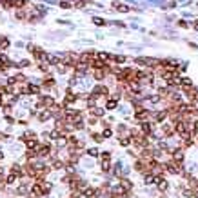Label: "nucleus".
I'll list each match as a JSON object with an SVG mask.
<instances>
[{
  "label": "nucleus",
  "mask_w": 198,
  "mask_h": 198,
  "mask_svg": "<svg viewBox=\"0 0 198 198\" xmlns=\"http://www.w3.org/2000/svg\"><path fill=\"white\" fill-rule=\"evenodd\" d=\"M167 117H169V111H158V113L155 115V120H156V122H164Z\"/></svg>",
  "instance_id": "13"
},
{
  "label": "nucleus",
  "mask_w": 198,
  "mask_h": 198,
  "mask_svg": "<svg viewBox=\"0 0 198 198\" xmlns=\"http://www.w3.org/2000/svg\"><path fill=\"white\" fill-rule=\"evenodd\" d=\"M16 18H18V20H24V18H26V11H24V9H18V11H16Z\"/></svg>",
  "instance_id": "31"
},
{
  "label": "nucleus",
  "mask_w": 198,
  "mask_h": 198,
  "mask_svg": "<svg viewBox=\"0 0 198 198\" xmlns=\"http://www.w3.org/2000/svg\"><path fill=\"white\" fill-rule=\"evenodd\" d=\"M27 66H29V60H22V62H20L16 67H27Z\"/></svg>",
  "instance_id": "35"
},
{
  "label": "nucleus",
  "mask_w": 198,
  "mask_h": 198,
  "mask_svg": "<svg viewBox=\"0 0 198 198\" xmlns=\"http://www.w3.org/2000/svg\"><path fill=\"white\" fill-rule=\"evenodd\" d=\"M31 193L35 196H42L44 195V187H42V182H37L35 185H31Z\"/></svg>",
  "instance_id": "7"
},
{
  "label": "nucleus",
  "mask_w": 198,
  "mask_h": 198,
  "mask_svg": "<svg viewBox=\"0 0 198 198\" xmlns=\"http://www.w3.org/2000/svg\"><path fill=\"white\" fill-rule=\"evenodd\" d=\"M89 124H91V125H95V124H96V118H93V117H91V118H89Z\"/></svg>",
  "instance_id": "40"
},
{
  "label": "nucleus",
  "mask_w": 198,
  "mask_h": 198,
  "mask_svg": "<svg viewBox=\"0 0 198 198\" xmlns=\"http://www.w3.org/2000/svg\"><path fill=\"white\" fill-rule=\"evenodd\" d=\"M53 106H55V100H53L51 96H42V98H40L38 107H53Z\"/></svg>",
  "instance_id": "5"
},
{
  "label": "nucleus",
  "mask_w": 198,
  "mask_h": 198,
  "mask_svg": "<svg viewBox=\"0 0 198 198\" xmlns=\"http://www.w3.org/2000/svg\"><path fill=\"white\" fill-rule=\"evenodd\" d=\"M53 167H55V169H62V167H64V162H60V160H56V162L53 164Z\"/></svg>",
  "instance_id": "34"
},
{
  "label": "nucleus",
  "mask_w": 198,
  "mask_h": 198,
  "mask_svg": "<svg viewBox=\"0 0 198 198\" xmlns=\"http://www.w3.org/2000/svg\"><path fill=\"white\" fill-rule=\"evenodd\" d=\"M93 22H95V26H106V20L100 16H93Z\"/></svg>",
  "instance_id": "21"
},
{
  "label": "nucleus",
  "mask_w": 198,
  "mask_h": 198,
  "mask_svg": "<svg viewBox=\"0 0 198 198\" xmlns=\"http://www.w3.org/2000/svg\"><path fill=\"white\" fill-rule=\"evenodd\" d=\"M109 58H111L113 62H117V64H124V62H125V56H124V55H111Z\"/></svg>",
  "instance_id": "15"
},
{
  "label": "nucleus",
  "mask_w": 198,
  "mask_h": 198,
  "mask_svg": "<svg viewBox=\"0 0 198 198\" xmlns=\"http://www.w3.org/2000/svg\"><path fill=\"white\" fill-rule=\"evenodd\" d=\"M193 27H195V29H198V20L195 22V24H193Z\"/></svg>",
  "instance_id": "41"
},
{
  "label": "nucleus",
  "mask_w": 198,
  "mask_h": 198,
  "mask_svg": "<svg viewBox=\"0 0 198 198\" xmlns=\"http://www.w3.org/2000/svg\"><path fill=\"white\" fill-rule=\"evenodd\" d=\"M180 85H182L184 89H187V87H193V82H191V78L184 77V78H180Z\"/></svg>",
  "instance_id": "14"
},
{
  "label": "nucleus",
  "mask_w": 198,
  "mask_h": 198,
  "mask_svg": "<svg viewBox=\"0 0 198 198\" xmlns=\"http://www.w3.org/2000/svg\"><path fill=\"white\" fill-rule=\"evenodd\" d=\"M178 26H180V27H189V26H187V22H184V20H180V22H178Z\"/></svg>",
  "instance_id": "39"
},
{
  "label": "nucleus",
  "mask_w": 198,
  "mask_h": 198,
  "mask_svg": "<svg viewBox=\"0 0 198 198\" xmlns=\"http://www.w3.org/2000/svg\"><path fill=\"white\" fill-rule=\"evenodd\" d=\"M71 5H73V4H71L69 0H62V2H60V7H62V9H69Z\"/></svg>",
  "instance_id": "27"
},
{
  "label": "nucleus",
  "mask_w": 198,
  "mask_h": 198,
  "mask_svg": "<svg viewBox=\"0 0 198 198\" xmlns=\"http://www.w3.org/2000/svg\"><path fill=\"white\" fill-rule=\"evenodd\" d=\"M129 144H131V140H129L127 136H122V138H120V145H124V147H127Z\"/></svg>",
  "instance_id": "29"
},
{
  "label": "nucleus",
  "mask_w": 198,
  "mask_h": 198,
  "mask_svg": "<svg viewBox=\"0 0 198 198\" xmlns=\"http://www.w3.org/2000/svg\"><path fill=\"white\" fill-rule=\"evenodd\" d=\"M113 7H115L117 11H120V13H127V11H129V7H127L125 4H120V2H113Z\"/></svg>",
  "instance_id": "11"
},
{
  "label": "nucleus",
  "mask_w": 198,
  "mask_h": 198,
  "mask_svg": "<svg viewBox=\"0 0 198 198\" xmlns=\"http://www.w3.org/2000/svg\"><path fill=\"white\" fill-rule=\"evenodd\" d=\"M106 107H107V109H115V107H117V98H113V100H107Z\"/></svg>",
  "instance_id": "24"
},
{
  "label": "nucleus",
  "mask_w": 198,
  "mask_h": 198,
  "mask_svg": "<svg viewBox=\"0 0 198 198\" xmlns=\"http://www.w3.org/2000/svg\"><path fill=\"white\" fill-rule=\"evenodd\" d=\"M165 169L169 171V173H173V174H182L184 171H182V167L178 165V162H171V164H167L165 165Z\"/></svg>",
  "instance_id": "3"
},
{
  "label": "nucleus",
  "mask_w": 198,
  "mask_h": 198,
  "mask_svg": "<svg viewBox=\"0 0 198 198\" xmlns=\"http://www.w3.org/2000/svg\"><path fill=\"white\" fill-rule=\"evenodd\" d=\"M196 102H198V100H196Z\"/></svg>",
  "instance_id": "43"
},
{
  "label": "nucleus",
  "mask_w": 198,
  "mask_h": 198,
  "mask_svg": "<svg viewBox=\"0 0 198 198\" xmlns=\"http://www.w3.org/2000/svg\"><path fill=\"white\" fill-rule=\"evenodd\" d=\"M31 138H35V133H33V131H27V133H24V136H22V140H31Z\"/></svg>",
  "instance_id": "28"
},
{
  "label": "nucleus",
  "mask_w": 198,
  "mask_h": 198,
  "mask_svg": "<svg viewBox=\"0 0 198 198\" xmlns=\"http://www.w3.org/2000/svg\"><path fill=\"white\" fill-rule=\"evenodd\" d=\"M102 135H104V138H109V136H111V135H113V133H111V129H109V127H106V129H104V133H102Z\"/></svg>",
  "instance_id": "33"
},
{
  "label": "nucleus",
  "mask_w": 198,
  "mask_h": 198,
  "mask_svg": "<svg viewBox=\"0 0 198 198\" xmlns=\"http://www.w3.org/2000/svg\"><path fill=\"white\" fill-rule=\"evenodd\" d=\"M77 100H78V95H75L71 89H67V95H66V100H64V104H62V106L73 104V102H77Z\"/></svg>",
  "instance_id": "4"
},
{
  "label": "nucleus",
  "mask_w": 198,
  "mask_h": 198,
  "mask_svg": "<svg viewBox=\"0 0 198 198\" xmlns=\"http://www.w3.org/2000/svg\"><path fill=\"white\" fill-rule=\"evenodd\" d=\"M2 158H4V153H2V151H0V160H2Z\"/></svg>",
  "instance_id": "42"
},
{
  "label": "nucleus",
  "mask_w": 198,
  "mask_h": 198,
  "mask_svg": "<svg viewBox=\"0 0 198 198\" xmlns=\"http://www.w3.org/2000/svg\"><path fill=\"white\" fill-rule=\"evenodd\" d=\"M44 87H45V89H47V87H55V78H53V77L44 78Z\"/></svg>",
  "instance_id": "16"
},
{
  "label": "nucleus",
  "mask_w": 198,
  "mask_h": 198,
  "mask_svg": "<svg viewBox=\"0 0 198 198\" xmlns=\"http://www.w3.org/2000/svg\"><path fill=\"white\" fill-rule=\"evenodd\" d=\"M109 169H111V165H109V160H102V171H106V173H107Z\"/></svg>",
  "instance_id": "30"
},
{
  "label": "nucleus",
  "mask_w": 198,
  "mask_h": 198,
  "mask_svg": "<svg viewBox=\"0 0 198 198\" xmlns=\"http://www.w3.org/2000/svg\"><path fill=\"white\" fill-rule=\"evenodd\" d=\"M95 56H96V55H95L93 51H85V53H82V55L78 56V62H84V64H91Z\"/></svg>",
  "instance_id": "2"
},
{
  "label": "nucleus",
  "mask_w": 198,
  "mask_h": 198,
  "mask_svg": "<svg viewBox=\"0 0 198 198\" xmlns=\"http://www.w3.org/2000/svg\"><path fill=\"white\" fill-rule=\"evenodd\" d=\"M51 118V111H42L38 115V120L40 122H45V120H49Z\"/></svg>",
  "instance_id": "18"
},
{
  "label": "nucleus",
  "mask_w": 198,
  "mask_h": 198,
  "mask_svg": "<svg viewBox=\"0 0 198 198\" xmlns=\"http://www.w3.org/2000/svg\"><path fill=\"white\" fill-rule=\"evenodd\" d=\"M158 189L160 191H165V189H167V182H165V180H162V178L158 180Z\"/></svg>",
  "instance_id": "26"
},
{
  "label": "nucleus",
  "mask_w": 198,
  "mask_h": 198,
  "mask_svg": "<svg viewBox=\"0 0 198 198\" xmlns=\"http://www.w3.org/2000/svg\"><path fill=\"white\" fill-rule=\"evenodd\" d=\"M0 4H2V7H4V9L13 7V0H0Z\"/></svg>",
  "instance_id": "22"
},
{
  "label": "nucleus",
  "mask_w": 198,
  "mask_h": 198,
  "mask_svg": "<svg viewBox=\"0 0 198 198\" xmlns=\"http://www.w3.org/2000/svg\"><path fill=\"white\" fill-rule=\"evenodd\" d=\"M98 193H100V191H96V189H93V187H85V189L82 191V195L85 198H96Z\"/></svg>",
  "instance_id": "6"
},
{
  "label": "nucleus",
  "mask_w": 198,
  "mask_h": 198,
  "mask_svg": "<svg viewBox=\"0 0 198 198\" xmlns=\"http://www.w3.org/2000/svg\"><path fill=\"white\" fill-rule=\"evenodd\" d=\"M142 133L144 135H151L153 133V125L149 122H142Z\"/></svg>",
  "instance_id": "12"
},
{
  "label": "nucleus",
  "mask_w": 198,
  "mask_h": 198,
  "mask_svg": "<svg viewBox=\"0 0 198 198\" xmlns=\"http://www.w3.org/2000/svg\"><path fill=\"white\" fill-rule=\"evenodd\" d=\"M35 151H37L38 156H47V155L51 153V147H49V145H38Z\"/></svg>",
  "instance_id": "8"
},
{
  "label": "nucleus",
  "mask_w": 198,
  "mask_h": 198,
  "mask_svg": "<svg viewBox=\"0 0 198 198\" xmlns=\"http://www.w3.org/2000/svg\"><path fill=\"white\" fill-rule=\"evenodd\" d=\"M173 160L180 164V162L184 160V151H182V149H174V151H173Z\"/></svg>",
  "instance_id": "10"
},
{
  "label": "nucleus",
  "mask_w": 198,
  "mask_h": 198,
  "mask_svg": "<svg viewBox=\"0 0 198 198\" xmlns=\"http://www.w3.org/2000/svg\"><path fill=\"white\" fill-rule=\"evenodd\" d=\"M0 47H2V49H7V47H9V40L5 38V37L0 38Z\"/></svg>",
  "instance_id": "23"
},
{
  "label": "nucleus",
  "mask_w": 198,
  "mask_h": 198,
  "mask_svg": "<svg viewBox=\"0 0 198 198\" xmlns=\"http://www.w3.org/2000/svg\"><path fill=\"white\" fill-rule=\"evenodd\" d=\"M91 115H95V117H104V109H100V107H91Z\"/></svg>",
  "instance_id": "20"
},
{
  "label": "nucleus",
  "mask_w": 198,
  "mask_h": 198,
  "mask_svg": "<svg viewBox=\"0 0 198 198\" xmlns=\"http://www.w3.org/2000/svg\"><path fill=\"white\" fill-rule=\"evenodd\" d=\"M40 71L47 73V71H49V66H47V64H40Z\"/></svg>",
  "instance_id": "36"
},
{
  "label": "nucleus",
  "mask_w": 198,
  "mask_h": 198,
  "mask_svg": "<svg viewBox=\"0 0 198 198\" xmlns=\"http://www.w3.org/2000/svg\"><path fill=\"white\" fill-rule=\"evenodd\" d=\"M87 155H91V156H96V155H98V149H89V151H87Z\"/></svg>",
  "instance_id": "37"
},
{
  "label": "nucleus",
  "mask_w": 198,
  "mask_h": 198,
  "mask_svg": "<svg viewBox=\"0 0 198 198\" xmlns=\"http://www.w3.org/2000/svg\"><path fill=\"white\" fill-rule=\"evenodd\" d=\"M162 133H164L165 136H171V135L174 133V127H173L171 124H164V125H162Z\"/></svg>",
  "instance_id": "9"
},
{
  "label": "nucleus",
  "mask_w": 198,
  "mask_h": 198,
  "mask_svg": "<svg viewBox=\"0 0 198 198\" xmlns=\"http://www.w3.org/2000/svg\"><path fill=\"white\" fill-rule=\"evenodd\" d=\"M120 185L125 189V191H131V187H133V184L127 180V178H124V180H120Z\"/></svg>",
  "instance_id": "17"
},
{
  "label": "nucleus",
  "mask_w": 198,
  "mask_h": 198,
  "mask_svg": "<svg viewBox=\"0 0 198 198\" xmlns=\"http://www.w3.org/2000/svg\"><path fill=\"white\" fill-rule=\"evenodd\" d=\"M91 95H95L96 98H98V96H102V95H104V96H107V95H109V89H107L106 85H102V84H100V85L93 87V93H91Z\"/></svg>",
  "instance_id": "1"
},
{
  "label": "nucleus",
  "mask_w": 198,
  "mask_h": 198,
  "mask_svg": "<svg viewBox=\"0 0 198 198\" xmlns=\"http://www.w3.org/2000/svg\"><path fill=\"white\" fill-rule=\"evenodd\" d=\"M27 93L38 95V93H40V87H38V85H35V84H31V85H27Z\"/></svg>",
  "instance_id": "19"
},
{
  "label": "nucleus",
  "mask_w": 198,
  "mask_h": 198,
  "mask_svg": "<svg viewBox=\"0 0 198 198\" xmlns=\"http://www.w3.org/2000/svg\"><path fill=\"white\" fill-rule=\"evenodd\" d=\"M16 178H18V174H15V173H11V174L7 176V180H5V182H7V184H15V182H16Z\"/></svg>",
  "instance_id": "25"
},
{
  "label": "nucleus",
  "mask_w": 198,
  "mask_h": 198,
  "mask_svg": "<svg viewBox=\"0 0 198 198\" xmlns=\"http://www.w3.org/2000/svg\"><path fill=\"white\" fill-rule=\"evenodd\" d=\"M109 56H111V55H107V53H98V55H96V58H100V60H104V62H107Z\"/></svg>",
  "instance_id": "32"
},
{
  "label": "nucleus",
  "mask_w": 198,
  "mask_h": 198,
  "mask_svg": "<svg viewBox=\"0 0 198 198\" xmlns=\"http://www.w3.org/2000/svg\"><path fill=\"white\" fill-rule=\"evenodd\" d=\"M102 160H111V155L109 153H102Z\"/></svg>",
  "instance_id": "38"
}]
</instances>
